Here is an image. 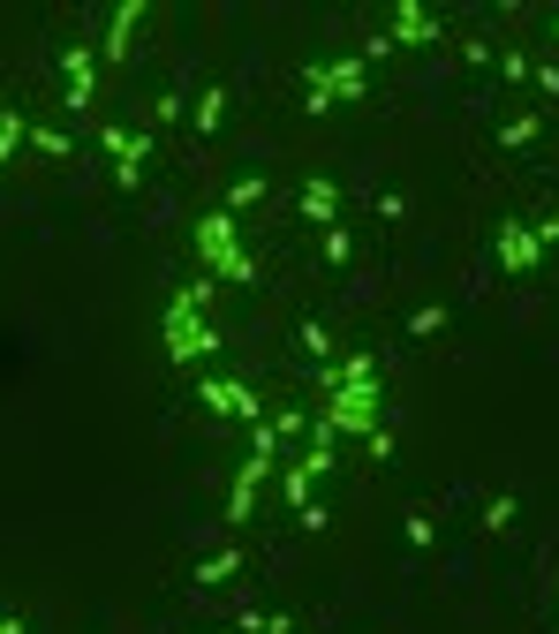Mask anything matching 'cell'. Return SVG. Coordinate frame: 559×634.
I'll list each match as a JSON object with an SVG mask.
<instances>
[{"mask_svg": "<svg viewBox=\"0 0 559 634\" xmlns=\"http://www.w3.org/2000/svg\"><path fill=\"white\" fill-rule=\"evenodd\" d=\"M265 197V174H242V181H227V211H250Z\"/></svg>", "mask_w": 559, "mask_h": 634, "instance_id": "7402d4cb", "label": "cell"}, {"mask_svg": "<svg viewBox=\"0 0 559 634\" xmlns=\"http://www.w3.org/2000/svg\"><path fill=\"white\" fill-rule=\"evenodd\" d=\"M99 152L114 159V181H122V189H136V181H144V159L159 152V136H152V128H122V122H99Z\"/></svg>", "mask_w": 559, "mask_h": 634, "instance_id": "52a82bcc", "label": "cell"}, {"mask_svg": "<svg viewBox=\"0 0 559 634\" xmlns=\"http://www.w3.org/2000/svg\"><path fill=\"white\" fill-rule=\"evenodd\" d=\"M227 106H235V98H227V84L197 91V98H189V122H197V136H219V128H227Z\"/></svg>", "mask_w": 559, "mask_h": 634, "instance_id": "4fadbf2b", "label": "cell"}, {"mask_svg": "<svg viewBox=\"0 0 559 634\" xmlns=\"http://www.w3.org/2000/svg\"><path fill=\"white\" fill-rule=\"evenodd\" d=\"M219 280H189V288H174L159 302V355H167L174 371H197V363H213L219 347V325H205V302H213Z\"/></svg>", "mask_w": 559, "mask_h": 634, "instance_id": "7a4b0ae2", "label": "cell"}, {"mask_svg": "<svg viewBox=\"0 0 559 634\" xmlns=\"http://www.w3.org/2000/svg\"><path fill=\"white\" fill-rule=\"evenodd\" d=\"M189 242H197V264L213 272L219 288H250V280H258V257L242 250V219H235L227 205H213V211H205Z\"/></svg>", "mask_w": 559, "mask_h": 634, "instance_id": "3957f363", "label": "cell"}, {"mask_svg": "<svg viewBox=\"0 0 559 634\" xmlns=\"http://www.w3.org/2000/svg\"><path fill=\"white\" fill-rule=\"evenodd\" d=\"M491 257H499V272H507V280H529V272L545 264V242H537V227H529V219H507V227H499V242H491Z\"/></svg>", "mask_w": 559, "mask_h": 634, "instance_id": "9c48e42d", "label": "cell"}, {"mask_svg": "<svg viewBox=\"0 0 559 634\" xmlns=\"http://www.w3.org/2000/svg\"><path fill=\"white\" fill-rule=\"evenodd\" d=\"M296 211L302 219H318V227H341V181H333V174H302Z\"/></svg>", "mask_w": 559, "mask_h": 634, "instance_id": "7c38bea8", "label": "cell"}, {"mask_svg": "<svg viewBox=\"0 0 559 634\" xmlns=\"http://www.w3.org/2000/svg\"><path fill=\"white\" fill-rule=\"evenodd\" d=\"M197 401H205V416L213 423H242V430L265 423V401H258V385L250 378H219V371H205V378H197Z\"/></svg>", "mask_w": 559, "mask_h": 634, "instance_id": "8992f818", "label": "cell"}, {"mask_svg": "<svg viewBox=\"0 0 559 634\" xmlns=\"http://www.w3.org/2000/svg\"><path fill=\"white\" fill-rule=\"evenodd\" d=\"M144 0H114V15H106V39H99V61H130V45H136V31H144Z\"/></svg>", "mask_w": 559, "mask_h": 634, "instance_id": "30bf717a", "label": "cell"}, {"mask_svg": "<svg viewBox=\"0 0 559 634\" xmlns=\"http://www.w3.org/2000/svg\"><path fill=\"white\" fill-rule=\"evenodd\" d=\"M446 318H454L446 302H424V310L408 318V340H438V333H446Z\"/></svg>", "mask_w": 559, "mask_h": 634, "instance_id": "44dd1931", "label": "cell"}, {"mask_svg": "<svg viewBox=\"0 0 559 634\" xmlns=\"http://www.w3.org/2000/svg\"><path fill=\"white\" fill-rule=\"evenodd\" d=\"M310 484H318V476H310V468H302V461H288V468H280V499H288V513L318 507V499H310Z\"/></svg>", "mask_w": 559, "mask_h": 634, "instance_id": "2e32d148", "label": "cell"}, {"mask_svg": "<svg viewBox=\"0 0 559 634\" xmlns=\"http://www.w3.org/2000/svg\"><path fill=\"white\" fill-rule=\"evenodd\" d=\"M515 491H491V499H484V521H476V529H484V537H507V529H515Z\"/></svg>", "mask_w": 559, "mask_h": 634, "instance_id": "e0dca14e", "label": "cell"}, {"mask_svg": "<svg viewBox=\"0 0 559 634\" xmlns=\"http://www.w3.org/2000/svg\"><path fill=\"white\" fill-rule=\"evenodd\" d=\"M537 136H545V114H515V122H499V144H507V152H529Z\"/></svg>", "mask_w": 559, "mask_h": 634, "instance_id": "ac0fdd59", "label": "cell"}, {"mask_svg": "<svg viewBox=\"0 0 559 634\" xmlns=\"http://www.w3.org/2000/svg\"><path fill=\"white\" fill-rule=\"evenodd\" d=\"M182 114H189V91H167V98H159V128L182 122Z\"/></svg>", "mask_w": 559, "mask_h": 634, "instance_id": "484cf974", "label": "cell"}, {"mask_svg": "<svg viewBox=\"0 0 559 634\" xmlns=\"http://www.w3.org/2000/svg\"><path fill=\"white\" fill-rule=\"evenodd\" d=\"M386 39L408 45V53H424V45H438L446 31H438V15H431L424 0H401V8H393V31H386Z\"/></svg>", "mask_w": 559, "mask_h": 634, "instance_id": "8fae6325", "label": "cell"}, {"mask_svg": "<svg viewBox=\"0 0 559 634\" xmlns=\"http://www.w3.org/2000/svg\"><path fill=\"white\" fill-rule=\"evenodd\" d=\"M61 106L69 114L99 106V45H61Z\"/></svg>", "mask_w": 559, "mask_h": 634, "instance_id": "ba28073f", "label": "cell"}, {"mask_svg": "<svg viewBox=\"0 0 559 634\" xmlns=\"http://www.w3.org/2000/svg\"><path fill=\"white\" fill-rule=\"evenodd\" d=\"M401 537H408L416 551L438 544V521H431V507H408V513H401Z\"/></svg>", "mask_w": 559, "mask_h": 634, "instance_id": "ffe728a7", "label": "cell"}, {"mask_svg": "<svg viewBox=\"0 0 559 634\" xmlns=\"http://www.w3.org/2000/svg\"><path fill=\"white\" fill-rule=\"evenodd\" d=\"M318 430H333V438H371V430H386V423H379V355L348 347L341 363L325 371V416H318Z\"/></svg>", "mask_w": 559, "mask_h": 634, "instance_id": "6da1fadb", "label": "cell"}, {"mask_svg": "<svg viewBox=\"0 0 559 634\" xmlns=\"http://www.w3.org/2000/svg\"><path fill=\"white\" fill-rule=\"evenodd\" d=\"M318 250H325V264H348V257H355V235H348V227H325Z\"/></svg>", "mask_w": 559, "mask_h": 634, "instance_id": "603a6c76", "label": "cell"}, {"mask_svg": "<svg viewBox=\"0 0 559 634\" xmlns=\"http://www.w3.org/2000/svg\"><path fill=\"white\" fill-rule=\"evenodd\" d=\"M363 98H371V61L363 53L302 69V114H333V106H363Z\"/></svg>", "mask_w": 559, "mask_h": 634, "instance_id": "277c9868", "label": "cell"}, {"mask_svg": "<svg viewBox=\"0 0 559 634\" xmlns=\"http://www.w3.org/2000/svg\"><path fill=\"white\" fill-rule=\"evenodd\" d=\"M491 69H499V76H507V84H529V53H521V45H515V53H499V61H491Z\"/></svg>", "mask_w": 559, "mask_h": 634, "instance_id": "cb8c5ba5", "label": "cell"}, {"mask_svg": "<svg viewBox=\"0 0 559 634\" xmlns=\"http://www.w3.org/2000/svg\"><path fill=\"white\" fill-rule=\"evenodd\" d=\"M529 84L545 91V98H559V61H529Z\"/></svg>", "mask_w": 559, "mask_h": 634, "instance_id": "d4e9b609", "label": "cell"}, {"mask_svg": "<svg viewBox=\"0 0 559 634\" xmlns=\"http://www.w3.org/2000/svg\"><path fill=\"white\" fill-rule=\"evenodd\" d=\"M296 347H302V355H318V363H333V355H341V340H333V325H325V318H302Z\"/></svg>", "mask_w": 559, "mask_h": 634, "instance_id": "9a60e30c", "label": "cell"}, {"mask_svg": "<svg viewBox=\"0 0 559 634\" xmlns=\"http://www.w3.org/2000/svg\"><path fill=\"white\" fill-rule=\"evenodd\" d=\"M280 423L265 416V423H250V454L235 461V484H227V529H242L250 513H258V491H265V476H272V461H280Z\"/></svg>", "mask_w": 559, "mask_h": 634, "instance_id": "5b68a950", "label": "cell"}, {"mask_svg": "<svg viewBox=\"0 0 559 634\" xmlns=\"http://www.w3.org/2000/svg\"><path fill=\"white\" fill-rule=\"evenodd\" d=\"M235 574H242V551L219 544L213 559H197V574H189V582H197V590H219V582H235Z\"/></svg>", "mask_w": 559, "mask_h": 634, "instance_id": "5bb4252c", "label": "cell"}, {"mask_svg": "<svg viewBox=\"0 0 559 634\" xmlns=\"http://www.w3.org/2000/svg\"><path fill=\"white\" fill-rule=\"evenodd\" d=\"M31 144H39V159H69V152H76V136L53 128V122H31Z\"/></svg>", "mask_w": 559, "mask_h": 634, "instance_id": "d6986e66", "label": "cell"}, {"mask_svg": "<svg viewBox=\"0 0 559 634\" xmlns=\"http://www.w3.org/2000/svg\"><path fill=\"white\" fill-rule=\"evenodd\" d=\"M0 634H23V620H0Z\"/></svg>", "mask_w": 559, "mask_h": 634, "instance_id": "4316f807", "label": "cell"}]
</instances>
